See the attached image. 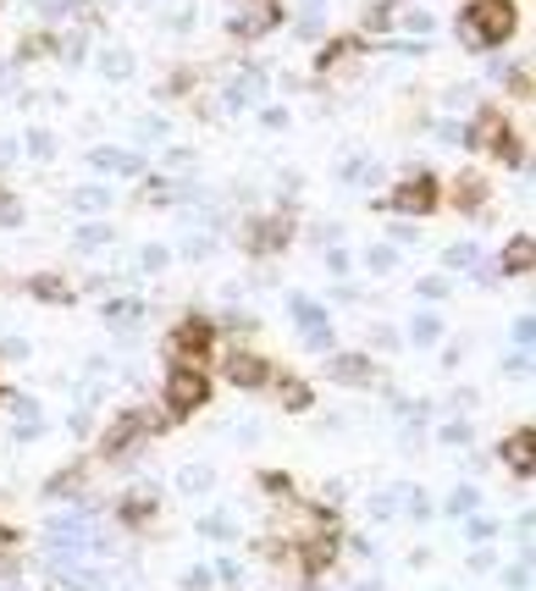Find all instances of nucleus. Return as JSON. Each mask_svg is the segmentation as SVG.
<instances>
[{
    "mask_svg": "<svg viewBox=\"0 0 536 591\" xmlns=\"http://www.w3.org/2000/svg\"><path fill=\"white\" fill-rule=\"evenodd\" d=\"M519 12H514V0H475V7L464 12V40L470 45H503L514 34Z\"/></svg>",
    "mask_w": 536,
    "mask_h": 591,
    "instance_id": "f257e3e1",
    "label": "nucleus"
},
{
    "mask_svg": "<svg viewBox=\"0 0 536 591\" xmlns=\"http://www.w3.org/2000/svg\"><path fill=\"white\" fill-rule=\"evenodd\" d=\"M211 398V370H200V365H178V370H167V409L172 415H194L200 404Z\"/></svg>",
    "mask_w": 536,
    "mask_h": 591,
    "instance_id": "f03ea898",
    "label": "nucleus"
},
{
    "mask_svg": "<svg viewBox=\"0 0 536 591\" xmlns=\"http://www.w3.org/2000/svg\"><path fill=\"white\" fill-rule=\"evenodd\" d=\"M211 343H216V326L205 321V315H183L178 326H172V354L178 359H200V354H211Z\"/></svg>",
    "mask_w": 536,
    "mask_h": 591,
    "instance_id": "7ed1b4c3",
    "label": "nucleus"
},
{
    "mask_svg": "<svg viewBox=\"0 0 536 591\" xmlns=\"http://www.w3.org/2000/svg\"><path fill=\"white\" fill-rule=\"evenodd\" d=\"M387 205L393 211H409V216H420V211H437V178H409L398 194H387Z\"/></svg>",
    "mask_w": 536,
    "mask_h": 591,
    "instance_id": "20e7f679",
    "label": "nucleus"
},
{
    "mask_svg": "<svg viewBox=\"0 0 536 591\" xmlns=\"http://www.w3.org/2000/svg\"><path fill=\"white\" fill-rule=\"evenodd\" d=\"M227 382H238V387H266V382H271V365H266L260 354L238 348V354H227Z\"/></svg>",
    "mask_w": 536,
    "mask_h": 591,
    "instance_id": "39448f33",
    "label": "nucleus"
},
{
    "mask_svg": "<svg viewBox=\"0 0 536 591\" xmlns=\"http://www.w3.org/2000/svg\"><path fill=\"white\" fill-rule=\"evenodd\" d=\"M503 464H508L514 475H530V426H519V431L503 442Z\"/></svg>",
    "mask_w": 536,
    "mask_h": 591,
    "instance_id": "423d86ee",
    "label": "nucleus"
},
{
    "mask_svg": "<svg viewBox=\"0 0 536 591\" xmlns=\"http://www.w3.org/2000/svg\"><path fill=\"white\" fill-rule=\"evenodd\" d=\"M139 426H144L139 415H128V420H117V426H111V437H106V459H117V453H122V448H128V442L139 437Z\"/></svg>",
    "mask_w": 536,
    "mask_h": 591,
    "instance_id": "0eeeda50",
    "label": "nucleus"
},
{
    "mask_svg": "<svg viewBox=\"0 0 536 591\" xmlns=\"http://www.w3.org/2000/svg\"><path fill=\"white\" fill-rule=\"evenodd\" d=\"M503 271H514V277H525V271H530V238H525V233L503 249Z\"/></svg>",
    "mask_w": 536,
    "mask_h": 591,
    "instance_id": "6e6552de",
    "label": "nucleus"
},
{
    "mask_svg": "<svg viewBox=\"0 0 536 591\" xmlns=\"http://www.w3.org/2000/svg\"><path fill=\"white\" fill-rule=\"evenodd\" d=\"M282 233H288V222H266V227L249 233V244H260V249H282Z\"/></svg>",
    "mask_w": 536,
    "mask_h": 591,
    "instance_id": "1a4fd4ad",
    "label": "nucleus"
},
{
    "mask_svg": "<svg viewBox=\"0 0 536 591\" xmlns=\"http://www.w3.org/2000/svg\"><path fill=\"white\" fill-rule=\"evenodd\" d=\"M481 200H486V183H481V178H459V205H464V211H475Z\"/></svg>",
    "mask_w": 536,
    "mask_h": 591,
    "instance_id": "9d476101",
    "label": "nucleus"
},
{
    "mask_svg": "<svg viewBox=\"0 0 536 591\" xmlns=\"http://www.w3.org/2000/svg\"><path fill=\"white\" fill-rule=\"evenodd\" d=\"M365 370H371V365H365L360 354H349V359H337V365H332V376H337V382H365Z\"/></svg>",
    "mask_w": 536,
    "mask_h": 591,
    "instance_id": "9b49d317",
    "label": "nucleus"
},
{
    "mask_svg": "<svg viewBox=\"0 0 536 591\" xmlns=\"http://www.w3.org/2000/svg\"><path fill=\"white\" fill-rule=\"evenodd\" d=\"M503 133H508V128H503V117H497V111H486V117L475 122V133H470V139H492V144H497Z\"/></svg>",
    "mask_w": 536,
    "mask_h": 591,
    "instance_id": "f8f14e48",
    "label": "nucleus"
},
{
    "mask_svg": "<svg viewBox=\"0 0 536 591\" xmlns=\"http://www.w3.org/2000/svg\"><path fill=\"white\" fill-rule=\"evenodd\" d=\"M34 293H40V299H51V304H67V299H73L56 277H40V282H34Z\"/></svg>",
    "mask_w": 536,
    "mask_h": 591,
    "instance_id": "ddd939ff",
    "label": "nucleus"
},
{
    "mask_svg": "<svg viewBox=\"0 0 536 591\" xmlns=\"http://www.w3.org/2000/svg\"><path fill=\"white\" fill-rule=\"evenodd\" d=\"M282 404H288V409H304V404H310V387H304V382H282Z\"/></svg>",
    "mask_w": 536,
    "mask_h": 591,
    "instance_id": "4468645a",
    "label": "nucleus"
},
{
    "mask_svg": "<svg viewBox=\"0 0 536 591\" xmlns=\"http://www.w3.org/2000/svg\"><path fill=\"white\" fill-rule=\"evenodd\" d=\"M122 514H128V519H133V525H144V519H150V503H144V497H133V503H128V508H122Z\"/></svg>",
    "mask_w": 536,
    "mask_h": 591,
    "instance_id": "2eb2a0df",
    "label": "nucleus"
},
{
    "mask_svg": "<svg viewBox=\"0 0 536 591\" xmlns=\"http://www.w3.org/2000/svg\"><path fill=\"white\" fill-rule=\"evenodd\" d=\"M371 29H393V12H387V7H371Z\"/></svg>",
    "mask_w": 536,
    "mask_h": 591,
    "instance_id": "dca6fc26",
    "label": "nucleus"
},
{
    "mask_svg": "<svg viewBox=\"0 0 536 591\" xmlns=\"http://www.w3.org/2000/svg\"><path fill=\"white\" fill-rule=\"evenodd\" d=\"M349 51H354V45H332V51H326V56H321V67H337V62H343V56H349Z\"/></svg>",
    "mask_w": 536,
    "mask_h": 591,
    "instance_id": "f3484780",
    "label": "nucleus"
},
{
    "mask_svg": "<svg viewBox=\"0 0 536 591\" xmlns=\"http://www.w3.org/2000/svg\"><path fill=\"white\" fill-rule=\"evenodd\" d=\"M0 541H12V530H0Z\"/></svg>",
    "mask_w": 536,
    "mask_h": 591,
    "instance_id": "a211bd4d",
    "label": "nucleus"
}]
</instances>
